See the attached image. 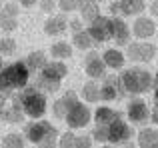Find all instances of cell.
<instances>
[{
    "instance_id": "cell-17",
    "label": "cell",
    "mask_w": 158,
    "mask_h": 148,
    "mask_svg": "<svg viewBox=\"0 0 158 148\" xmlns=\"http://www.w3.org/2000/svg\"><path fill=\"white\" fill-rule=\"evenodd\" d=\"M68 74V68H66L64 62H60V60H52V62H46L42 68V76L50 78L54 82H62V78Z\"/></svg>"
},
{
    "instance_id": "cell-43",
    "label": "cell",
    "mask_w": 158,
    "mask_h": 148,
    "mask_svg": "<svg viewBox=\"0 0 158 148\" xmlns=\"http://www.w3.org/2000/svg\"><path fill=\"white\" fill-rule=\"evenodd\" d=\"M154 96H156V102H158V86H156V92H154Z\"/></svg>"
},
{
    "instance_id": "cell-34",
    "label": "cell",
    "mask_w": 158,
    "mask_h": 148,
    "mask_svg": "<svg viewBox=\"0 0 158 148\" xmlns=\"http://www.w3.org/2000/svg\"><path fill=\"white\" fill-rule=\"evenodd\" d=\"M92 146V138L90 136H76V148H90Z\"/></svg>"
},
{
    "instance_id": "cell-12",
    "label": "cell",
    "mask_w": 158,
    "mask_h": 148,
    "mask_svg": "<svg viewBox=\"0 0 158 148\" xmlns=\"http://www.w3.org/2000/svg\"><path fill=\"white\" fill-rule=\"evenodd\" d=\"M76 102H78L76 92H74V90H68V92H66L64 96H60L56 102H54V106H52L54 116H56V118H62V120H64V116L68 114V110L72 108V106L76 104Z\"/></svg>"
},
{
    "instance_id": "cell-10",
    "label": "cell",
    "mask_w": 158,
    "mask_h": 148,
    "mask_svg": "<svg viewBox=\"0 0 158 148\" xmlns=\"http://www.w3.org/2000/svg\"><path fill=\"white\" fill-rule=\"evenodd\" d=\"M18 26V6L12 2L2 4L0 8V28L4 32H12Z\"/></svg>"
},
{
    "instance_id": "cell-14",
    "label": "cell",
    "mask_w": 158,
    "mask_h": 148,
    "mask_svg": "<svg viewBox=\"0 0 158 148\" xmlns=\"http://www.w3.org/2000/svg\"><path fill=\"white\" fill-rule=\"evenodd\" d=\"M156 32V24L152 18H146V16H138V18L134 20V24H132V34L136 36V38H150L152 34Z\"/></svg>"
},
{
    "instance_id": "cell-30",
    "label": "cell",
    "mask_w": 158,
    "mask_h": 148,
    "mask_svg": "<svg viewBox=\"0 0 158 148\" xmlns=\"http://www.w3.org/2000/svg\"><path fill=\"white\" fill-rule=\"evenodd\" d=\"M82 2H84V0H58L56 6L60 8L62 12H74V10H80Z\"/></svg>"
},
{
    "instance_id": "cell-38",
    "label": "cell",
    "mask_w": 158,
    "mask_h": 148,
    "mask_svg": "<svg viewBox=\"0 0 158 148\" xmlns=\"http://www.w3.org/2000/svg\"><path fill=\"white\" fill-rule=\"evenodd\" d=\"M150 14L158 16V0H152V2H150Z\"/></svg>"
},
{
    "instance_id": "cell-45",
    "label": "cell",
    "mask_w": 158,
    "mask_h": 148,
    "mask_svg": "<svg viewBox=\"0 0 158 148\" xmlns=\"http://www.w3.org/2000/svg\"><path fill=\"white\" fill-rule=\"evenodd\" d=\"M102 148H114V146H102Z\"/></svg>"
},
{
    "instance_id": "cell-3",
    "label": "cell",
    "mask_w": 158,
    "mask_h": 148,
    "mask_svg": "<svg viewBox=\"0 0 158 148\" xmlns=\"http://www.w3.org/2000/svg\"><path fill=\"white\" fill-rule=\"evenodd\" d=\"M58 136L60 134H58L56 126H52L48 120H42V118L30 122L24 130V138L38 148H56Z\"/></svg>"
},
{
    "instance_id": "cell-37",
    "label": "cell",
    "mask_w": 158,
    "mask_h": 148,
    "mask_svg": "<svg viewBox=\"0 0 158 148\" xmlns=\"http://www.w3.org/2000/svg\"><path fill=\"white\" fill-rule=\"evenodd\" d=\"M110 14H112V16H120V8H118V2H112V4H110Z\"/></svg>"
},
{
    "instance_id": "cell-5",
    "label": "cell",
    "mask_w": 158,
    "mask_h": 148,
    "mask_svg": "<svg viewBox=\"0 0 158 148\" xmlns=\"http://www.w3.org/2000/svg\"><path fill=\"white\" fill-rule=\"evenodd\" d=\"M88 34L92 36L94 44H100V42H106V40L112 38V18L108 16H96V18L90 22L88 26Z\"/></svg>"
},
{
    "instance_id": "cell-2",
    "label": "cell",
    "mask_w": 158,
    "mask_h": 148,
    "mask_svg": "<svg viewBox=\"0 0 158 148\" xmlns=\"http://www.w3.org/2000/svg\"><path fill=\"white\" fill-rule=\"evenodd\" d=\"M12 102L18 104L26 116L36 118V120L42 118L44 114H46V110H48L46 94H44L42 90H38L36 86L34 88H26V86H24L20 94H14V96H12Z\"/></svg>"
},
{
    "instance_id": "cell-11",
    "label": "cell",
    "mask_w": 158,
    "mask_h": 148,
    "mask_svg": "<svg viewBox=\"0 0 158 148\" xmlns=\"http://www.w3.org/2000/svg\"><path fill=\"white\" fill-rule=\"evenodd\" d=\"M122 86H120V78L118 76H106L104 84L100 86V98L102 100H116L122 96Z\"/></svg>"
},
{
    "instance_id": "cell-7",
    "label": "cell",
    "mask_w": 158,
    "mask_h": 148,
    "mask_svg": "<svg viewBox=\"0 0 158 148\" xmlns=\"http://www.w3.org/2000/svg\"><path fill=\"white\" fill-rule=\"evenodd\" d=\"M128 58L134 60V62H150L156 54V46L146 40H140V42H128Z\"/></svg>"
},
{
    "instance_id": "cell-8",
    "label": "cell",
    "mask_w": 158,
    "mask_h": 148,
    "mask_svg": "<svg viewBox=\"0 0 158 148\" xmlns=\"http://www.w3.org/2000/svg\"><path fill=\"white\" fill-rule=\"evenodd\" d=\"M90 116H92V114H90L88 106L82 104V102H76V104L68 110V114L64 116V120L72 130H76V128H84V126L90 122Z\"/></svg>"
},
{
    "instance_id": "cell-29",
    "label": "cell",
    "mask_w": 158,
    "mask_h": 148,
    "mask_svg": "<svg viewBox=\"0 0 158 148\" xmlns=\"http://www.w3.org/2000/svg\"><path fill=\"white\" fill-rule=\"evenodd\" d=\"M58 86H60V82H54V80H50V78L42 76V74H40L38 80H36V88L42 90V92H56Z\"/></svg>"
},
{
    "instance_id": "cell-26",
    "label": "cell",
    "mask_w": 158,
    "mask_h": 148,
    "mask_svg": "<svg viewBox=\"0 0 158 148\" xmlns=\"http://www.w3.org/2000/svg\"><path fill=\"white\" fill-rule=\"evenodd\" d=\"M50 56H54L56 60L70 58V56H72V44H68V42H54L50 46Z\"/></svg>"
},
{
    "instance_id": "cell-47",
    "label": "cell",
    "mask_w": 158,
    "mask_h": 148,
    "mask_svg": "<svg viewBox=\"0 0 158 148\" xmlns=\"http://www.w3.org/2000/svg\"><path fill=\"white\" fill-rule=\"evenodd\" d=\"M0 8H2V2H0Z\"/></svg>"
},
{
    "instance_id": "cell-20",
    "label": "cell",
    "mask_w": 158,
    "mask_h": 148,
    "mask_svg": "<svg viewBox=\"0 0 158 148\" xmlns=\"http://www.w3.org/2000/svg\"><path fill=\"white\" fill-rule=\"evenodd\" d=\"M138 146L140 148H158V130L144 128L138 132Z\"/></svg>"
},
{
    "instance_id": "cell-25",
    "label": "cell",
    "mask_w": 158,
    "mask_h": 148,
    "mask_svg": "<svg viewBox=\"0 0 158 148\" xmlns=\"http://www.w3.org/2000/svg\"><path fill=\"white\" fill-rule=\"evenodd\" d=\"M24 116H26V114L22 112V108H20L18 104H12L10 108L2 110V116H0V118H4V120L10 122V124H18V122L24 120Z\"/></svg>"
},
{
    "instance_id": "cell-18",
    "label": "cell",
    "mask_w": 158,
    "mask_h": 148,
    "mask_svg": "<svg viewBox=\"0 0 158 148\" xmlns=\"http://www.w3.org/2000/svg\"><path fill=\"white\" fill-rule=\"evenodd\" d=\"M102 60H104L106 68H112V70H120L126 64V56L118 50V48H108V50L102 54Z\"/></svg>"
},
{
    "instance_id": "cell-24",
    "label": "cell",
    "mask_w": 158,
    "mask_h": 148,
    "mask_svg": "<svg viewBox=\"0 0 158 148\" xmlns=\"http://www.w3.org/2000/svg\"><path fill=\"white\" fill-rule=\"evenodd\" d=\"M80 16L84 22H92L96 16H100V10H98V4L92 2V0H84L80 6Z\"/></svg>"
},
{
    "instance_id": "cell-36",
    "label": "cell",
    "mask_w": 158,
    "mask_h": 148,
    "mask_svg": "<svg viewBox=\"0 0 158 148\" xmlns=\"http://www.w3.org/2000/svg\"><path fill=\"white\" fill-rule=\"evenodd\" d=\"M68 26L72 28L74 32H78V30H82V20H78V18L76 20H68Z\"/></svg>"
},
{
    "instance_id": "cell-9",
    "label": "cell",
    "mask_w": 158,
    "mask_h": 148,
    "mask_svg": "<svg viewBox=\"0 0 158 148\" xmlns=\"http://www.w3.org/2000/svg\"><path fill=\"white\" fill-rule=\"evenodd\" d=\"M126 114H128L132 124H144L146 120H150V110H148L146 102L142 98H134V100L128 102Z\"/></svg>"
},
{
    "instance_id": "cell-32",
    "label": "cell",
    "mask_w": 158,
    "mask_h": 148,
    "mask_svg": "<svg viewBox=\"0 0 158 148\" xmlns=\"http://www.w3.org/2000/svg\"><path fill=\"white\" fill-rule=\"evenodd\" d=\"M58 148H76V134L66 132L62 136H58Z\"/></svg>"
},
{
    "instance_id": "cell-23",
    "label": "cell",
    "mask_w": 158,
    "mask_h": 148,
    "mask_svg": "<svg viewBox=\"0 0 158 148\" xmlns=\"http://www.w3.org/2000/svg\"><path fill=\"white\" fill-rule=\"evenodd\" d=\"M46 62H48L46 54H44L42 50H36V52H30V54H28V58H26L24 64L28 66V70H42Z\"/></svg>"
},
{
    "instance_id": "cell-13",
    "label": "cell",
    "mask_w": 158,
    "mask_h": 148,
    "mask_svg": "<svg viewBox=\"0 0 158 148\" xmlns=\"http://www.w3.org/2000/svg\"><path fill=\"white\" fill-rule=\"evenodd\" d=\"M112 38L118 46H126L130 42V28L122 20V16H114L112 18Z\"/></svg>"
},
{
    "instance_id": "cell-44",
    "label": "cell",
    "mask_w": 158,
    "mask_h": 148,
    "mask_svg": "<svg viewBox=\"0 0 158 148\" xmlns=\"http://www.w3.org/2000/svg\"><path fill=\"white\" fill-rule=\"evenodd\" d=\"M0 70H2V58H0Z\"/></svg>"
},
{
    "instance_id": "cell-41",
    "label": "cell",
    "mask_w": 158,
    "mask_h": 148,
    "mask_svg": "<svg viewBox=\"0 0 158 148\" xmlns=\"http://www.w3.org/2000/svg\"><path fill=\"white\" fill-rule=\"evenodd\" d=\"M2 110H4V98H0V116H2Z\"/></svg>"
},
{
    "instance_id": "cell-28",
    "label": "cell",
    "mask_w": 158,
    "mask_h": 148,
    "mask_svg": "<svg viewBox=\"0 0 158 148\" xmlns=\"http://www.w3.org/2000/svg\"><path fill=\"white\" fill-rule=\"evenodd\" d=\"M2 146L4 148H24V138L18 132H10L2 138Z\"/></svg>"
},
{
    "instance_id": "cell-4",
    "label": "cell",
    "mask_w": 158,
    "mask_h": 148,
    "mask_svg": "<svg viewBox=\"0 0 158 148\" xmlns=\"http://www.w3.org/2000/svg\"><path fill=\"white\" fill-rule=\"evenodd\" d=\"M120 86H122L124 94L138 96V94L148 92L154 84H152L150 72L140 68V66H134V68H128V70L122 72V76H120Z\"/></svg>"
},
{
    "instance_id": "cell-33",
    "label": "cell",
    "mask_w": 158,
    "mask_h": 148,
    "mask_svg": "<svg viewBox=\"0 0 158 148\" xmlns=\"http://www.w3.org/2000/svg\"><path fill=\"white\" fill-rule=\"evenodd\" d=\"M92 138L96 142H108V128L106 126H98L96 124V128L92 130Z\"/></svg>"
},
{
    "instance_id": "cell-15",
    "label": "cell",
    "mask_w": 158,
    "mask_h": 148,
    "mask_svg": "<svg viewBox=\"0 0 158 148\" xmlns=\"http://www.w3.org/2000/svg\"><path fill=\"white\" fill-rule=\"evenodd\" d=\"M68 28V18L64 14H58V16H50V18L44 22V32L48 36H62Z\"/></svg>"
},
{
    "instance_id": "cell-16",
    "label": "cell",
    "mask_w": 158,
    "mask_h": 148,
    "mask_svg": "<svg viewBox=\"0 0 158 148\" xmlns=\"http://www.w3.org/2000/svg\"><path fill=\"white\" fill-rule=\"evenodd\" d=\"M84 68H86V74H88L90 78H102L106 72V64L102 58H98L94 52H90L88 56H86L84 60Z\"/></svg>"
},
{
    "instance_id": "cell-35",
    "label": "cell",
    "mask_w": 158,
    "mask_h": 148,
    "mask_svg": "<svg viewBox=\"0 0 158 148\" xmlns=\"http://www.w3.org/2000/svg\"><path fill=\"white\" fill-rule=\"evenodd\" d=\"M40 8H42L44 12H48V14H50L54 8H56V2H54V0H40Z\"/></svg>"
},
{
    "instance_id": "cell-46",
    "label": "cell",
    "mask_w": 158,
    "mask_h": 148,
    "mask_svg": "<svg viewBox=\"0 0 158 148\" xmlns=\"http://www.w3.org/2000/svg\"><path fill=\"white\" fill-rule=\"evenodd\" d=\"M92 2H96V4H98V2H100V0H92Z\"/></svg>"
},
{
    "instance_id": "cell-42",
    "label": "cell",
    "mask_w": 158,
    "mask_h": 148,
    "mask_svg": "<svg viewBox=\"0 0 158 148\" xmlns=\"http://www.w3.org/2000/svg\"><path fill=\"white\" fill-rule=\"evenodd\" d=\"M152 84H154V86H158V72H156V76L152 78Z\"/></svg>"
},
{
    "instance_id": "cell-1",
    "label": "cell",
    "mask_w": 158,
    "mask_h": 148,
    "mask_svg": "<svg viewBox=\"0 0 158 148\" xmlns=\"http://www.w3.org/2000/svg\"><path fill=\"white\" fill-rule=\"evenodd\" d=\"M30 80V70L24 62L8 64L0 70V98L10 96L14 90H22Z\"/></svg>"
},
{
    "instance_id": "cell-27",
    "label": "cell",
    "mask_w": 158,
    "mask_h": 148,
    "mask_svg": "<svg viewBox=\"0 0 158 148\" xmlns=\"http://www.w3.org/2000/svg\"><path fill=\"white\" fill-rule=\"evenodd\" d=\"M82 96H84L86 102L102 100V98H100V86H98L96 82H86V84L82 86Z\"/></svg>"
},
{
    "instance_id": "cell-39",
    "label": "cell",
    "mask_w": 158,
    "mask_h": 148,
    "mask_svg": "<svg viewBox=\"0 0 158 148\" xmlns=\"http://www.w3.org/2000/svg\"><path fill=\"white\" fill-rule=\"evenodd\" d=\"M150 120L154 122V124H158V102H156V108L150 112Z\"/></svg>"
},
{
    "instance_id": "cell-31",
    "label": "cell",
    "mask_w": 158,
    "mask_h": 148,
    "mask_svg": "<svg viewBox=\"0 0 158 148\" xmlns=\"http://www.w3.org/2000/svg\"><path fill=\"white\" fill-rule=\"evenodd\" d=\"M16 52V40L14 38H0V54L10 56Z\"/></svg>"
},
{
    "instance_id": "cell-19",
    "label": "cell",
    "mask_w": 158,
    "mask_h": 148,
    "mask_svg": "<svg viewBox=\"0 0 158 148\" xmlns=\"http://www.w3.org/2000/svg\"><path fill=\"white\" fill-rule=\"evenodd\" d=\"M120 16H140L144 12V0H118Z\"/></svg>"
},
{
    "instance_id": "cell-22",
    "label": "cell",
    "mask_w": 158,
    "mask_h": 148,
    "mask_svg": "<svg viewBox=\"0 0 158 148\" xmlns=\"http://www.w3.org/2000/svg\"><path fill=\"white\" fill-rule=\"evenodd\" d=\"M72 44L76 48H80V50H90V48L94 46V40H92V36L88 34V30H78V32H74V36H72Z\"/></svg>"
},
{
    "instance_id": "cell-40",
    "label": "cell",
    "mask_w": 158,
    "mask_h": 148,
    "mask_svg": "<svg viewBox=\"0 0 158 148\" xmlns=\"http://www.w3.org/2000/svg\"><path fill=\"white\" fill-rule=\"evenodd\" d=\"M20 4H22V6H34L36 2H38V0H18Z\"/></svg>"
},
{
    "instance_id": "cell-21",
    "label": "cell",
    "mask_w": 158,
    "mask_h": 148,
    "mask_svg": "<svg viewBox=\"0 0 158 148\" xmlns=\"http://www.w3.org/2000/svg\"><path fill=\"white\" fill-rule=\"evenodd\" d=\"M116 116H120V114L116 112V110L108 108V106H100V108H96V112H94V120H96L98 126H108Z\"/></svg>"
},
{
    "instance_id": "cell-6",
    "label": "cell",
    "mask_w": 158,
    "mask_h": 148,
    "mask_svg": "<svg viewBox=\"0 0 158 148\" xmlns=\"http://www.w3.org/2000/svg\"><path fill=\"white\" fill-rule=\"evenodd\" d=\"M106 128H108V142L110 144H122V142H128L132 136L130 126L122 116H116Z\"/></svg>"
}]
</instances>
